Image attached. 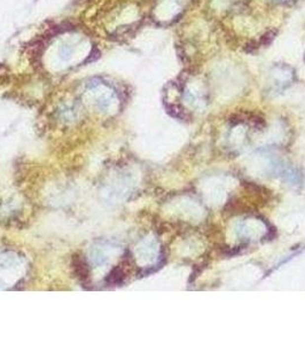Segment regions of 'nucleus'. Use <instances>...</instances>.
Segmentation results:
<instances>
[{"label":"nucleus","instance_id":"f257e3e1","mask_svg":"<svg viewBox=\"0 0 305 344\" xmlns=\"http://www.w3.org/2000/svg\"><path fill=\"white\" fill-rule=\"evenodd\" d=\"M272 1L278 3V5H289V3L295 2L297 0H272Z\"/></svg>","mask_w":305,"mask_h":344}]
</instances>
